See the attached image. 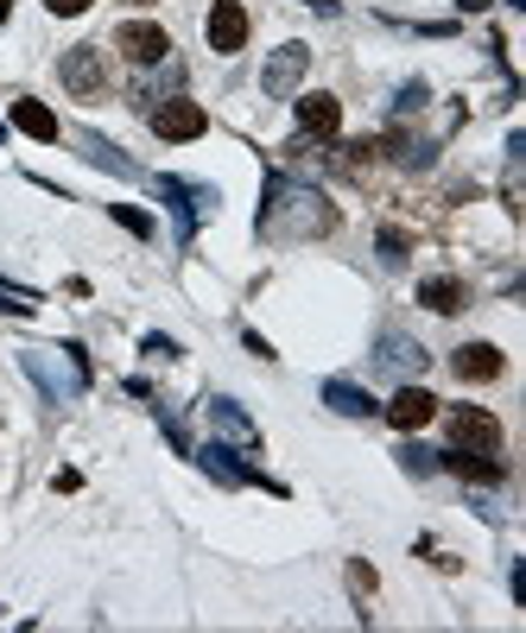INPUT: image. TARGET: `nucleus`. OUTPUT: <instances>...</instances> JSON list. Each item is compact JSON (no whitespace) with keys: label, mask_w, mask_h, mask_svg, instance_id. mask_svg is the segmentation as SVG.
Masks as SVG:
<instances>
[{"label":"nucleus","mask_w":526,"mask_h":633,"mask_svg":"<svg viewBox=\"0 0 526 633\" xmlns=\"http://www.w3.org/2000/svg\"><path fill=\"white\" fill-rule=\"evenodd\" d=\"M7 13H13V0H0V26H7Z\"/></svg>","instance_id":"35"},{"label":"nucleus","mask_w":526,"mask_h":633,"mask_svg":"<svg viewBox=\"0 0 526 633\" xmlns=\"http://www.w3.org/2000/svg\"><path fill=\"white\" fill-rule=\"evenodd\" d=\"M241 342H248V355H261V362H273V342H266L261 330H241Z\"/></svg>","instance_id":"31"},{"label":"nucleus","mask_w":526,"mask_h":633,"mask_svg":"<svg viewBox=\"0 0 526 633\" xmlns=\"http://www.w3.org/2000/svg\"><path fill=\"white\" fill-rule=\"evenodd\" d=\"M71 140H76V147H83V159H89L96 172H114V178H140V165H134L127 152L114 147V140H102V134H89V127H76Z\"/></svg>","instance_id":"18"},{"label":"nucleus","mask_w":526,"mask_h":633,"mask_svg":"<svg viewBox=\"0 0 526 633\" xmlns=\"http://www.w3.org/2000/svg\"><path fill=\"white\" fill-rule=\"evenodd\" d=\"M203 418H210V431H216L223 444H235V450H261V431H254V418L235 406L228 393H210V400H203Z\"/></svg>","instance_id":"9"},{"label":"nucleus","mask_w":526,"mask_h":633,"mask_svg":"<svg viewBox=\"0 0 526 633\" xmlns=\"http://www.w3.org/2000/svg\"><path fill=\"white\" fill-rule=\"evenodd\" d=\"M134 7H152V0H134Z\"/></svg>","instance_id":"37"},{"label":"nucleus","mask_w":526,"mask_h":633,"mask_svg":"<svg viewBox=\"0 0 526 633\" xmlns=\"http://www.w3.org/2000/svg\"><path fill=\"white\" fill-rule=\"evenodd\" d=\"M349 590H355V602H368V596H375V570H368L362 558H349Z\"/></svg>","instance_id":"29"},{"label":"nucleus","mask_w":526,"mask_h":633,"mask_svg":"<svg viewBox=\"0 0 526 633\" xmlns=\"http://www.w3.org/2000/svg\"><path fill=\"white\" fill-rule=\"evenodd\" d=\"M45 7H51V13H58V20H76V13H89V7H96V0H45Z\"/></svg>","instance_id":"30"},{"label":"nucleus","mask_w":526,"mask_h":633,"mask_svg":"<svg viewBox=\"0 0 526 633\" xmlns=\"http://www.w3.org/2000/svg\"><path fill=\"white\" fill-rule=\"evenodd\" d=\"M418 304L438 311V317H456V311L469 304V286H463L456 273H431V279H418Z\"/></svg>","instance_id":"19"},{"label":"nucleus","mask_w":526,"mask_h":633,"mask_svg":"<svg viewBox=\"0 0 526 633\" xmlns=\"http://www.w3.org/2000/svg\"><path fill=\"white\" fill-rule=\"evenodd\" d=\"M178 83H185V71H178V64H165V76H152V83L134 89V109H152V102H159V96H172Z\"/></svg>","instance_id":"21"},{"label":"nucleus","mask_w":526,"mask_h":633,"mask_svg":"<svg viewBox=\"0 0 526 633\" xmlns=\"http://www.w3.org/2000/svg\"><path fill=\"white\" fill-rule=\"evenodd\" d=\"M114 51H121L127 64L152 71V64H165V58H172V33H165V26H152V20H127V26H114Z\"/></svg>","instance_id":"7"},{"label":"nucleus","mask_w":526,"mask_h":633,"mask_svg":"<svg viewBox=\"0 0 526 633\" xmlns=\"http://www.w3.org/2000/svg\"><path fill=\"white\" fill-rule=\"evenodd\" d=\"M152 190L172 203V235H178V248H190V241H197V228L223 210L216 185H190V178H172V172H159V178H152Z\"/></svg>","instance_id":"3"},{"label":"nucleus","mask_w":526,"mask_h":633,"mask_svg":"<svg viewBox=\"0 0 526 633\" xmlns=\"http://www.w3.org/2000/svg\"><path fill=\"white\" fill-rule=\"evenodd\" d=\"M456 7H463V13H489L494 0H456Z\"/></svg>","instance_id":"34"},{"label":"nucleus","mask_w":526,"mask_h":633,"mask_svg":"<svg viewBox=\"0 0 526 633\" xmlns=\"http://www.w3.org/2000/svg\"><path fill=\"white\" fill-rule=\"evenodd\" d=\"M317 400L337 412V418H375V412H380L375 393H368V387H355V380H342V374H330V380L317 387Z\"/></svg>","instance_id":"17"},{"label":"nucleus","mask_w":526,"mask_h":633,"mask_svg":"<svg viewBox=\"0 0 526 633\" xmlns=\"http://www.w3.org/2000/svg\"><path fill=\"white\" fill-rule=\"evenodd\" d=\"M337 203L317 185H299L292 172H266L261 216H254L261 241H324V235H337Z\"/></svg>","instance_id":"1"},{"label":"nucleus","mask_w":526,"mask_h":633,"mask_svg":"<svg viewBox=\"0 0 526 633\" xmlns=\"http://www.w3.org/2000/svg\"><path fill=\"white\" fill-rule=\"evenodd\" d=\"M425 102H431V89L413 76V83H400V96H393V109H387V114H393V121H406V114H418Z\"/></svg>","instance_id":"23"},{"label":"nucleus","mask_w":526,"mask_h":633,"mask_svg":"<svg viewBox=\"0 0 526 633\" xmlns=\"http://www.w3.org/2000/svg\"><path fill=\"white\" fill-rule=\"evenodd\" d=\"M451 368H456V380H469V387H489V380H501L508 362H501L494 342H463V349L451 355Z\"/></svg>","instance_id":"16"},{"label":"nucleus","mask_w":526,"mask_h":633,"mask_svg":"<svg viewBox=\"0 0 526 633\" xmlns=\"http://www.w3.org/2000/svg\"><path fill=\"white\" fill-rule=\"evenodd\" d=\"M304 71H311V45H279V51L261 64V89L279 102V96H292V89L304 83Z\"/></svg>","instance_id":"10"},{"label":"nucleus","mask_w":526,"mask_h":633,"mask_svg":"<svg viewBox=\"0 0 526 633\" xmlns=\"http://www.w3.org/2000/svg\"><path fill=\"white\" fill-rule=\"evenodd\" d=\"M425 368H431V355H425L406 330H380L375 336V374H387V380L406 387V380H418Z\"/></svg>","instance_id":"6"},{"label":"nucleus","mask_w":526,"mask_h":633,"mask_svg":"<svg viewBox=\"0 0 526 633\" xmlns=\"http://www.w3.org/2000/svg\"><path fill=\"white\" fill-rule=\"evenodd\" d=\"M7 121H13V127H20L26 140H45V147H51V140H64V127H58V114L45 109V102H33V96H20V102L7 109Z\"/></svg>","instance_id":"20"},{"label":"nucleus","mask_w":526,"mask_h":633,"mask_svg":"<svg viewBox=\"0 0 526 633\" xmlns=\"http://www.w3.org/2000/svg\"><path fill=\"white\" fill-rule=\"evenodd\" d=\"M20 368L33 374V387L45 393V406H76L89 393V355L83 342H64V349H26Z\"/></svg>","instance_id":"2"},{"label":"nucleus","mask_w":526,"mask_h":633,"mask_svg":"<svg viewBox=\"0 0 526 633\" xmlns=\"http://www.w3.org/2000/svg\"><path fill=\"white\" fill-rule=\"evenodd\" d=\"M58 83L83 96V102H96V96H109V51L102 45H71L64 58H58Z\"/></svg>","instance_id":"4"},{"label":"nucleus","mask_w":526,"mask_h":633,"mask_svg":"<svg viewBox=\"0 0 526 633\" xmlns=\"http://www.w3.org/2000/svg\"><path fill=\"white\" fill-rule=\"evenodd\" d=\"M109 216L121 228H127V235H140V241H152V216L147 210H134V203H109Z\"/></svg>","instance_id":"25"},{"label":"nucleus","mask_w":526,"mask_h":633,"mask_svg":"<svg viewBox=\"0 0 526 633\" xmlns=\"http://www.w3.org/2000/svg\"><path fill=\"white\" fill-rule=\"evenodd\" d=\"M51 488H58V494H76V488H83V476H76V469H58V482H51Z\"/></svg>","instance_id":"32"},{"label":"nucleus","mask_w":526,"mask_h":633,"mask_svg":"<svg viewBox=\"0 0 526 633\" xmlns=\"http://www.w3.org/2000/svg\"><path fill=\"white\" fill-rule=\"evenodd\" d=\"M438 469H451V476H463V482H483V488H494V482H508V463L494 456V450H444L438 456Z\"/></svg>","instance_id":"14"},{"label":"nucleus","mask_w":526,"mask_h":633,"mask_svg":"<svg viewBox=\"0 0 526 633\" xmlns=\"http://www.w3.org/2000/svg\"><path fill=\"white\" fill-rule=\"evenodd\" d=\"M140 355H147V362H178L185 349H178L172 336H147V342H140Z\"/></svg>","instance_id":"28"},{"label":"nucleus","mask_w":526,"mask_h":633,"mask_svg":"<svg viewBox=\"0 0 526 633\" xmlns=\"http://www.w3.org/2000/svg\"><path fill=\"white\" fill-rule=\"evenodd\" d=\"M159 412V431H165V444L178 450V456H190V438H185V418H178V412H165V406H152Z\"/></svg>","instance_id":"27"},{"label":"nucleus","mask_w":526,"mask_h":633,"mask_svg":"<svg viewBox=\"0 0 526 633\" xmlns=\"http://www.w3.org/2000/svg\"><path fill=\"white\" fill-rule=\"evenodd\" d=\"M406 254H413V235H406V228H380V261L400 266Z\"/></svg>","instance_id":"26"},{"label":"nucleus","mask_w":526,"mask_h":633,"mask_svg":"<svg viewBox=\"0 0 526 633\" xmlns=\"http://www.w3.org/2000/svg\"><path fill=\"white\" fill-rule=\"evenodd\" d=\"M400 469H406V476H438V450H425V444H400Z\"/></svg>","instance_id":"24"},{"label":"nucleus","mask_w":526,"mask_h":633,"mask_svg":"<svg viewBox=\"0 0 526 633\" xmlns=\"http://www.w3.org/2000/svg\"><path fill=\"white\" fill-rule=\"evenodd\" d=\"M203 33H210V51L235 58V51L248 45V7H241V0H216L210 20H203Z\"/></svg>","instance_id":"12"},{"label":"nucleus","mask_w":526,"mask_h":633,"mask_svg":"<svg viewBox=\"0 0 526 633\" xmlns=\"http://www.w3.org/2000/svg\"><path fill=\"white\" fill-rule=\"evenodd\" d=\"M190 456H197V463L210 469V482H223V488H273V494H286L279 482H266V476L254 469V463H241L248 450L223 444V438H216V444H203V450H190Z\"/></svg>","instance_id":"5"},{"label":"nucleus","mask_w":526,"mask_h":633,"mask_svg":"<svg viewBox=\"0 0 526 633\" xmlns=\"http://www.w3.org/2000/svg\"><path fill=\"white\" fill-rule=\"evenodd\" d=\"M292 109H299V134H304V140H330V134L342 127V102H337V96H324V89L299 96Z\"/></svg>","instance_id":"15"},{"label":"nucleus","mask_w":526,"mask_h":633,"mask_svg":"<svg viewBox=\"0 0 526 633\" xmlns=\"http://www.w3.org/2000/svg\"><path fill=\"white\" fill-rule=\"evenodd\" d=\"M451 444L456 450H501V425L483 406H451Z\"/></svg>","instance_id":"13"},{"label":"nucleus","mask_w":526,"mask_h":633,"mask_svg":"<svg viewBox=\"0 0 526 633\" xmlns=\"http://www.w3.org/2000/svg\"><path fill=\"white\" fill-rule=\"evenodd\" d=\"M0 311H7V317H33V311H38V292H33V286L0 279Z\"/></svg>","instance_id":"22"},{"label":"nucleus","mask_w":526,"mask_h":633,"mask_svg":"<svg viewBox=\"0 0 526 633\" xmlns=\"http://www.w3.org/2000/svg\"><path fill=\"white\" fill-rule=\"evenodd\" d=\"M380 418H387L393 431H406V438H413V431H425V425L438 418V400H431V393H425L418 380H406V387H400V393H393V400L380 406Z\"/></svg>","instance_id":"11"},{"label":"nucleus","mask_w":526,"mask_h":633,"mask_svg":"<svg viewBox=\"0 0 526 633\" xmlns=\"http://www.w3.org/2000/svg\"><path fill=\"white\" fill-rule=\"evenodd\" d=\"M0 140H7V121H0Z\"/></svg>","instance_id":"36"},{"label":"nucleus","mask_w":526,"mask_h":633,"mask_svg":"<svg viewBox=\"0 0 526 633\" xmlns=\"http://www.w3.org/2000/svg\"><path fill=\"white\" fill-rule=\"evenodd\" d=\"M147 121H152V134H159V140H178V147L210 134V114L197 109V102H185V96H165L159 109H147Z\"/></svg>","instance_id":"8"},{"label":"nucleus","mask_w":526,"mask_h":633,"mask_svg":"<svg viewBox=\"0 0 526 633\" xmlns=\"http://www.w3.org/2000/svg\"><path fill=\"white\" fill-rule=\"evenodd\" d=\"M311 13H324V20H337V0H304Z\"/></svg>","instance_id":"33"}]
</instances>
